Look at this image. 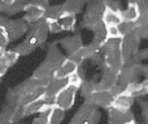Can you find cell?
<instances>
[{"instance_id":"30","label":"cell","mask_w":148,"mask_h":124,"mask_svg":"<svg viewBox=\"0 0 148 124\" xmlns=\"http://www.w3.org/2000/svg\"><path fill=\"white\" fill-rule=\"evenodd\" d=\"M65 113L63 110L53 106L50 117V124H60L65 118Z\"/></svg>"},{"instance_id":"29","label":"cell","mask_w":148,"mask_h":124,"mask_svg":"<svg viewBox=\"0 0 148 124\" xmlns=\"http://www.w3.org/2000/svg\"><path fill=\"white\" fill-rule=\"evenodd\" d=\"M117 27H118L120 36L123 38V37H124V36L134 32V30H135V29H136V23L122 21Z\"/></svg>"},{"instance_id":"33","label":"cell","mask_w":148,"mask_h":124,"mask_svg":"<svg viewBox=\"0 0 148 124\" xmlns=\"http://www.w3.org/2000/svg\"><path fill=\"white\" fill-rule=\"evenodd\" d=\"M9 44L7 32L5 27H0V51H5L6 46Z\"/></svg>"},{"instance_id":"15","label":"cell","mask_w":148,"mask_h":124,"mask_svg":"<svg viewBox=\"0 0 148 124\" xmlns=\"http://www.w3.org/2000/svg\"><path fill=\"white\" fill-rule=\"evenodd\" d=\"M79 66L69 60L68 57L64 62L57 68L54 73V77L59 79H69L72 75L78 72Z\"/></svg>"},{"instance_id":"17","label":"cell","mask_w":148,"mask_h":124,"mask_svg":"<svg viewBox=\"0 0 148 124\" xmlns=\"http://www.w3.org/2000/svg\"><path fill=\"white\" fill-rule=\"evenodd\" d=\"M60 46L61 48L69 54V56L77 51L79 49L82 48L83 41L79 36H69L62 39L60 41ZM68 56V57H69Z\"/></svg>"},{"instance_id":"5","label":"cell","mask_w":148,"mask_h":124,"mask_svg":"<svg viewBox=\"0 0 148 124\" xmlns=\"http://www.w3.org/2000/svg\"><path fill=\"white\" fill-rule=\"evenodd\" d=\"M5 30L7 32L9 42L16 41L28 31V23L23 19L9 20L5 25Z\"/></svg>"},{"instance_id":"24","label":"cell","mask_w":148,"mask_h":124,"mask_svg":"<svg viewBox=\"0 0 148 124\" xmlns=\"http://www.w3.org/2000/svg\"><path fill=\"white\" fill-rule=\"evenodd\" d=\"M90 29L92 30L93 35H94L93 40L97 41V42H99V43H100L102 45H104L106 42V40H107L106 29L105 25L102 22L94 25L93 27H90Z\"/></svg>"},{"instance_id":"27","label":"cell","mask_w":148,"mask_h":124,"mask_svg":"<svg viewBox=\"0 0 148 124\" xmlns=\"http://www.w3.org/2000/svg\"><path fill=\"white\" fill-rule=\"evenodd\" d=\"M68 58L69 60H71L72 61H74L75 63H76L78 66H80L81 64H83L84 61H85L86 60L89 59V54L86 50V47L83 46L82 48L79 49L77 51H75V53H73Z\"/></svg>"},{"instance_id":"4","label":"cell","mask_w":148,"mask_h":124,"mask_svg":"<svg viewBox=\"0 0 148 124\" xmlns=\"http://www.w3.org/2000/svg\"><path fill=\"white\" fill-rule=\"evenodd\" d=\"M105 8L106 5L104 1H98L89 5L83 21L84 27H91L94 25L102 22Z\"/></svg>"},{"instance_id":"36","label":"cell","mask_w":148,"mask_h":124,"mask_svg":"<svg viewBox=\"0 0 148 124\" xmlns=\"http://www.w3.org/2000/svg\"><path fill=\"white\" fill-rule=\"evenodd\" d=\"M8 21L9 20L6 17H5L4 15H2L1 13H0V27H5Z\"/></svg>"},{"instance_id":"2","label":"cell","mask_w":148,"mask_h":124,"mask_svg":"<svg viewBox=\"0 0 148 124\" xmlns=\"http://www.w3.org/2000/svg\"><path fill=\"white\" fill-rule=\"evenodd\" d=\"M140 39L133 33L121 39V53L124 63H136L137 54L139 51Z\"/></svg>"},{"instance_id":"1","label":"cell","mask_w":148,"mask_h":124,"mask_svg":"<svg viewBox=\"0 0 148 124\" xmlns=\"http://www.w3.org/2000/svg\"><path fill=\"white\" fill-rule=\"evenodd\" d=\"M122 39V38H121ZM121 39H108L104 44L101 51L105 67L119 72L123 65L121 53Z\"/></svg>"},{"instance_id":"18","label":"cell","mask_w":148,"mask_h":124,"mask_svg":"<svg viewBox=\"0 0 148 124\" xmlns=\"http://www.w3.org/2000/svg\"><path fill=\"white\" fill-rule=\"evenodd\" d=\"M122 21L123 20L120 14V11H114L107 7L105 8L102 17V23L105 25L106 29L117 27Z\"/></svg>"},{"instance_id":"22","label":"cell","mask_w":148,"mask_h":124,"mask_svg":"<svg viewBox=\"0 0 148 124\" xmlns=\"http://www.w3.org/2000/svg\"><path fill=\"white\" fill-rule=\"evenodd\" d=\"M64 14H65V12L62 9L61 5H49L45 9L44 19L47 22H49V21H59Z\"/></svg>"},{"instance_id":"23","label":"cell","mask_w":148,"mask_h":124,"mask_svg":"<svg viewBox=\"0 0 148 124\" xmlns=\"http://www.w3.org/2000/svg\"><path fill=\"white\" fill-rule=\"evenodd\" d=\"M84 2L78 1V0H69V1L65 2L62 5V9L66 14H73L75 15L76 13L80 12L84 6Z\"/></svg>"},{"instance_id":"35","label":"cell","mask_w":148,"mask_h":124,"mask_svg":"<svg viewBox=\"0 0 148 124\" xmlns=\"http://www.w3.org/2000/svg\"><path fill=\"white\" fill-rule=\"evenodd\" d=\"M147 26H136V29L134 30V34L140 40L147 37Z\"/></svg>"},{"instance_id":"25","label":"cell","mask_w":148,"mask_h":124,"mask_svg":"<svg viewBox=\"0 0 148 124\" xmlns=\"http://www.w3.org/2000/svg\"><path fill=\"white\" fill-rule=\"evenodd\" d=\"M78 90L80 91L81 96L84 97V99H86L97 91L96 82H94V81H83L82 84L80 85Z\"/></svg>"},{"instance_id":"40","label":"cell","mask_w":148,"mask_h":124,"mask_svg":"<svg viewBox=\"0 0 148 124\" xmlns=\"http://www.w3.org/2000/svg\"><path fill=\"white\" fill-rule=\"evenodd\" d=\"M21 124H22V123H21Z\"/></svg>"},{"instance_id":"11","label":"cell","mask_w":148,"mask_h":124,"mask_svg":"<svg viewBox=\"0 0 148 124\" xmlns=\"http://www.w3.org/2000/svg\"><path fill=\"white\" fill-rule=\"evenodd\" d=\"M23 12H25V16L23 20L27 23L33 24L44 18L45 8L38 5L34 1L31 3H27Z\"/></svg>"},{"instance_id":"38","label":"cell","mask_w":148,"mask_h":124,"mask_svg":"<svg viewBox=\"0 0 148 124\" xmlns=\"http://www.w3.org/2000/svg\"><path fill=\"white\" fill-rule=\"evenodd\" d=\"M135 124H139V123H137V122H135Z\"/></svg>"},{"instance_id":"28","label":"cell","mask_w":148,"mask_h":124,"mask_svg":"<svg viewBox=\"0 0 148 124\" xmlns=\"http://www.w3.org/2000/svg\"><path fill=\"white\" fill-rule=\"evenodd\" d=\"M36 48V47L31 45L30 44L27 42V41H24V42L18 45L14 49H13V51H14L16 53H18L19 56H27V55L31 54L35 51Z\"/></svg>"},{"instance_id":"9","label":"cell","mask_w":148,"mask_h":124,"mask_svg":"<svg viewBox=\"0 0 148 124\" xmlns=\"http://www.w3.org/2000/svg\"><path fill=\"white\" fill-rule=\"evenodd\" d=\"M118 78H119V72L105 67L99 81L96 82L97 91L110 90L117 84Z\"/></svg>"},{"instance_id":"26","label":"cell","mask_w":148,"mask_h":124,"mask_svg":"<svg viewBox=\"0 0 148 124\" xmlns=\"http://www.w3.org/2000/svg\"><path fill=\"white\" fill-rule=\"evenodd\" d=\"M59 22H60L63 30H66V31L73 30L75 26V22H76L75 15L66 14V13H65V14L60 18Z\"/></svg>"},{"instance_id":"10","label":"cell","mask_w":148,"mask_h":124,"mask_svg":"<svg viewBox=\"0 0 148 124\" xmlns=\"http://www.w3.org/2000/svg\"><path fill=\"white\" fill-rule=\"evenodd\" d=\"M66 59V57L64 56V54L61 52L60 49L55 45H51L47 49L45 60L44 62L46 63L51 67H52L54 70H56L57 68L64 62V60Z\"/></svg>"},{"instance_id":"31","label":"cell","mask_w":148,"mask_h":124,"mask_svg":"<svg viewBox=\"0 0 148 124\" xmlns=\"http://www.w3.org/2000/svg\"><path fill=\"white\" fill-rule=\"evenodd\" d=\"M51 109L52 108L48 109L43 113L38 114V115L33 119L31 124H50V117H51Z\"/></svg>"},{"instance_id":"19","label":"cell","mask_w":148,"mask_h":124,"mask_svg":"<svg viewBox=\"0 0 148 124\" xmlns=\"http://www.w3.org/2000/svg\"><path fill=\"white\" fill-rule=\"evenodd\" d=\"M148 91V84L147 80H145L143 82H135L129 84L124 90L123 93L130 96L132 98H137L140 97V96H144L147 94Z\"/></svg>"},{"instance_id":"20","label":"cell","mask_w":148,"mask_h":124,"mask_svg":"<svg viewBox=\"0 0 148 124\" xmlns=\"http://www.w3.org/2000/svg\"><path fill=\"white\" fill-rule=\"evenodd\" d=\"M123 21L136 23L140 16V11L136 2H130L124 10L120 11Z\"/></svg>"},{"instance_id":"3","label":"cell","mask_w":148,"mask_h":124,"mask_svg":"<svg viewBox=\"0 0 148 124\" xmlns=\"http://www.w3.org/2000/svg\"><path fill=\"white\" fill-rule=\"evenodd\" d=\"M78 89L79 88L76 86L69 84L56 96L54 101H53V106L65 112L71 109L75 102Z\"/></svg>"},{"instance_id":"32","label":"cell","mask_w":148,"mask_h":124,"mask_svg":"<svg viewBox=\"0 0 148 124\" xmlns=\"http://www.w3.org/2000/svg\"><path fill=\"white\" fill-rule=\"evenodd\" d=\"M26 4L27 3L23 1H12L6 13H8V14H15L17 12L24 11Z\"/></svg>"},{"instance_id":"16","label":"cell","mask_w":148,"mask_h":124,"mask_svg":"<svg viewBox=\"0 0 148 124\" xmlns=\"http://www.w3.org/2000/svg\"><path fill=\"white\" fill-rule=\"evenodd\" d=\"M53 105L49 104L47 101L45 100L44 98L37 99L29 105H27L24 106V114L25 117L27 116H30V115H34V114H38L40 113H43L48 109L52 108Z\"/></svg>"},{"instance_id":"34","label":"cell","mask_w":148,"mask_h":124,"mask_svg":"<svg viewBox=\"0 0 148 124\" xmlns=\"http://www.w3.org/2000/svg\"><path fill=\"white\" fill-rule=\"evenodd\" d=\"M47 26H48V30L51 33L58 34V33L63 31L59 21H49V22H47Z\"/></svg>"},{"instance_id":"8","label":"cell","mask_w":148,"mask_h":124,"mask_svg":"<svg viewBox=\"0 0 148 124\" xmlns=\"http://www.w3.org/2000/svg\"><path fill=\"white\" fill-rule=\"evenodd\" d=\"M114 96L110 92V90H99L92 94L90 97L84 99V102L90 103L96 107L106 108L109 109L112 106Z\"/></svg>"},{"instance_id":"14","label":"cell","mask_w":148,"mask_h":124,"mask_svg":"<svg viewBox=\"0 0 148 124\" xmlns=\"http://www.w3.org/2000/svg\"><path fill=\"white\" fill-rule=\"evenodd\" d=\"M19 57L18 53L13 50L4 51L0 53V77L5 75L9 68L16 63Z\"/></svg>"},{"instance_id":"39","label":"cell","mask_w":148,"mask_h":124,"mask_svg":"<svg viewBox=\"0 0 148 124\" xmlns=\"http://www.w3.org/2000/svg\"><path fill=\"white\" fill-rule=\"evenodd\" d=\"M1 52H2V51H0V53H1Z\"/></svg>"},{"instance_id":"6","label":"cell","mask_w":148,"mask_h":124,"mask_svg":"<svg viewBox=\"0 0 148 124\" xmlns=\"http://www.w3.org/2000/svg\"><path fill=\"white\" fill-rule=\"evenodd\" d=\"M68 84V79H59L54 77L45 85L44 95L45 100L47 101L49 104L53 105V101H54L56 96Z\"/></svg>"},{"instance_id":"13","label":"cell","mask_w":148,"mask_h":124,"mask_svg":"<svg viewBox=\"0 0 148 124\" xmlns=\"http://www.w3.org/2000/svg\"><path fill=\"white\" fill-rule=\"evenodd\" d=\"M55 70L52 67L48 66L46 63L43 62L39 66H37L36 69L34 71L32 77L38 81L40 84L43 85H46L50 81L54 78Z\"/></svg>"},{"instance_id":"21","label":"cell","mask_w":148,"mask_h":124,"mask_svg":"<svg viewBox=\"0 0 148 124\" xmlns=\"http://www.w3.org/2000/svg\"><path fill=\"white\" fill-rule=\"evenodd\" d=\"M134 99H135L134 98L123 92L114 98L111 107L119 110H130L133 106Z\"/></svg>"},{"instance_id":"37","label":"cell","mask_w":148,"mask_h":124,"mask_svg":"<svg viewBox=\"0 0 148 124\" xmlns=\"http://www.w3.org/2000/svg\"><path fill=\"white\" fill-rule=\"evenodd\" d=\"M69 124H80V123H78V122H76V121H73V120H71V121L69 122Z\"/></svg>"},{"instance_id":"12","label":"cell","mask_w":148,"mask_h":124,"mask_svg":"<svg viewBox=\"0 0 148 124\" xmlns=\"http://www.w3.org/2000/svg\"><path fill=\"white\" fill-rule=\"evenodd\" d=\"M95 111V106L88 102H84L77 110L76 114L74 115L72 120L80 124H90L91 121L92 115Z\"/></svg>"},{"instance_id":"7","label":"cell","mask_w":148,"mask_h":124,"mask_svg":"<svg viewBox=\"0 0 148 124\" xmlns=\"http://www.w3.org/2000/svg\"><path fill=\"white\" fill-rule=\"evenodd\" d=\"M108 124H135L136 121L130 110H119L110 107Z\"/></svg>"}]
</instances>
